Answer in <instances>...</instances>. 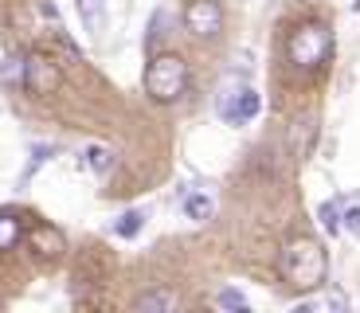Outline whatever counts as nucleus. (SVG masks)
<instances>
[{"label": "nucleus", "mask_w": 360, "mask_h": 313, "mask_svg": "<svg viewBox=\"0 0 360 313\" xmlns=\"http://www.w3.org/2000/svg\"><path fill=\"white\" fill-rule=\"evenodd\" d=\"M216 305H219V309H235V313H247V298L239 294V290H224V294H216Z\"/></svg>", "instance_id": "nucleus-17"}, {"label": "nucleus", "mask_w": 360, "mask_h": 313, "mask_svg": "<svg viewBox=\"0 0 360 313\" xmlns=\"http://www.w3.org/2000/svg\"><path fill=\"white\" fill-rule=\"evenodd\" d=\"M184 215L196 219V224H207V219L216 215V204H212V196H204V192H192V196L184 200Z\"/></svg>", "instance_id": "nucleus-9"}, {"label": "nucleus", "mask_w": 360, "mask_h": 313, "mask_svg": "<svg viewBox=\"0 0 360 313\" xmlns=\"http://www.w3.org/2000/svg\"><path fill=\"white\" fill-rule=\"evenodd\" d=\"M282 274L294 290H317L329 274V259H325V247L309 235H297L286 243L282 250Z\"/></svg>", "instance_id": "nucleus-1"}, {"label": "nucleus", "mask_w": 360, "mask_h": 313, "mask_svg": "<svg viewBox=\"0 0 360 313\" xmlns=\"http://www.w3.org/2000/svg\"><path fill=\"white\" fill-rule=\"evenodd\" d=\"M188 90V63L172 51H153L145 67V94L153 102H176Z\"/></svg>", "instance_id": "nucleus-2"}, {"label": "nucleus", "mask_w": 360, "mask_h": 313, "mask_svg": "<svg viewBox=\"0 0 360 313\" xmlns=\"http://www.w3.org/2000/svg\"><path fill=\"white\" fill-rule=\"evenodd\" d=\"M134 305L141 313H165V309H172V305H176V298H172L169 290H149V294H141Z\"/></svg>", "instance_id": "nucleus-10"}, {"label": "nucleus", "mask_w": 360, "mask_h": 313, "mask_svg": "<svg viewBox=\"0 0 360 313\" xmlns=\"http://www.w3.org/2000/svg\"><path fill=\"white\" fill-rule=\"evenodd\" d=\"M317 215H321L325 235H341V207H337V204H321V207H317Z\"/></svg>", "instance_id": "nucleus-14"}, {"label": "nucleus", "mask_w": 360, "mask_h": 313, "mask_svg": "<svg viewBox=\"0 0 360 313\" xmlns=\"http://www.w3.org/2000/svg\"><path fill=\"white\" fill-rule=\"evenodd\" d=\"M309 141H314V117L297 122V129H294V149H297V157H306Z\"/></svg>", "instance_id": "nucleus-15"}, {"label": "nucleus", "mask_w": 360, "mask_h": 313, "mask_svg": "<svg viewBox=\"0 0 360 313\" xmlns=\"http://www.w3.org/2000/svg\"><path fill=\"white\" fill-rule=\"evenodd\" d=\"M86 169L94 172V177H106V172L114 169V149H106V145H90L86 149Z\"/></svg>", "instance_id": "nucleus-11"}, {"label": "nucleus", "mask_w": 360, "mask_h": 313, "mask_svg": "<svg viewBox=\"0 0 360 313\" xmlns=\"http://www.w3.org/2000/svg\"><path fill=\"white\" fill-rule=\"evenodd\" d=\"M20 79H24L27 94H55V90L63 87V71L47 55H27L20 63Z\"/></svg>", "instance_id": "nucleus-5"}, {"label": "nucleus", "mask_w": 360, "mask_h": 313, "mask_svg": "<svg viewBox=\"0 0 360 313\" xmlns=\"http://www.w3.org/2000/svg\"><path fill=\"white\" fill-rule=\"evenodd\" d=\"M75 8H79V20H82V27H86L90 36L98 39V36H106V0H75Z\"/></svg>", "instance_id": "nucleus-7"}, {"label": "nucleus", "mask_w": 360, "mask_h": 313, "mask_svg": "<svg viewBox=\"0 0 360 313\" xmlns=\"http://www.w3.org/2000/svg\"><path fill=\"white\" fill-rule=\"evenodd\" d=\"M216 110H219V117H224L227 125H247V122L259 117L262 98H259L255 87H227V90H219Z\"/></svg>", "instance_id": "nucleus-4"}, {"label": "nucleus", "mask_w": 360, "mask_h": 313, "mask_svg": "<svg viewBox=\"0 0 360 313\" xmlns=\"http://www.w3.org/2000/svg\"><path fill=\"white\" fill-rule=\"evenodd\" d=\"M32 247H36L39 255H44V259H59V255L67 250V239H63L59 231H55L51 224H39L36 231H32Z\"/></svg>", "instance_id": "nucleus-8"}, {"label": "nucleus", "mask_w": 360, "mask_h": 313, "mask_svg": "<svg viewBox=\"0 0 360 313\" xmlns=\"http://www.w3.org/2000/svg\"><path fill=\"white\" fill-rule=\"evenodd\" d=\"M329 51H333V32L325 24H302L286 39V55L297 71H317L329 59Z\"/></svg>", "instance_id": "nucleus-3"}, {"label": "nucleus", "mask_w": 360, "mask_h": 313, "mask_svg": "<svg viewBox=\"0 0 360 313\" xmlns=\"http://www.w3.org/2000/svg\"><path fill=\"white\" fill-rule=\"evenodd\" d=\"M169 36V12H153V20H149V47L157 51V39Z\"/></svg>", "instance_id": "nucleus-16"}, {"label": "nucleus", "mask_w": 360, "mask_h": 313, "mask_svg": "<svg viewBox=\"0 0 360 313\" xmlns=\"http://www.w3.org/2000/svg\"><path fill=\"white\" fill-rule=\"evenodd\" d=\"M341 227H349V231L360 235V207H349V212H341Z\"/></svg>", "instance_id": "nucleus-19"}, {"label": "nucleus", "mask_w": 360, "mask_h": 313, "mask_svg": "<svg viewBox=\"0 0 360 313\" xmlns=\"http://www.w3.org/2000/svg\"><path fill=\"white\" fill-rule=\"evenodd\" d=\"M51 153H55V149H51V145H39V149H36V153H32V165H27V169H24V180H27V177H32V172H36V169H39V165H44V161H47V157H51Z\"/></svg>", "instance_id": "nucleus-18"}, {"label": "nucleus", "mask_w": 360, "mask_h": 313, "mask_svg": "<svg viewBox=\"0 0 360 313\" xmlns=\"http://www.w3.org/2000/svg\"><path fill=\"white\" fill-rule=\"evenodd\" d=\"M352 8H356V12H360V0H352Z\"/></svg>", "instance_id": "nucleus-20"}, {"label": "nucleus", "mask_w": 360, "mask_h": 313, "mask_svg": "<svg viewBox=\"0 0 360 313\" xmlns=\"http://www.w3.org/2000/svg\"><path fill=\"white\" fill-rule=\"evenodd\" d=\"M184 27H188V36H196V39H216L219 32H224V8H219V0H188Z\"/></svg>", "instance_id": "nucleus-6"}, {"label": "nucleus", "mask_w": 360, "mask_h": 313, "mask_svg": "<svg viewBox=\"0 0 360 313\" xmlns=\"http://www.w3.org/2000/svg\"><path fill=\"white\" fill-rule=\"evenodd\" d=\"M20 243V219L16 215H0V250H12Z\"/></svg>", "instance_id": "nucleus-13"}, {"label": "nucleus", "mask_w": 360, "mask_h": 313, "mask_svg": "<svg viewBox=\"0 0 360 313\" xmlns=\"http://www.w3.org/2000/svg\"><path fill=\"white\" fill-rule=\"evenodd\" d=\"M141 227H145V215H141V212H126V215H117L114 235H117V239H134Z\"/></svg>", "instance_id": "nucleus-12"}]
</instances>
